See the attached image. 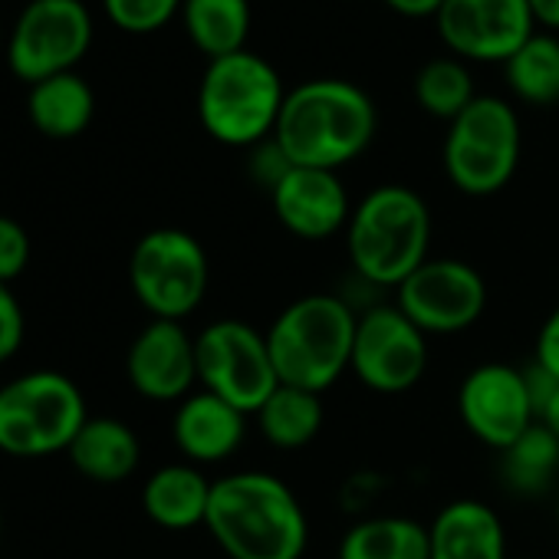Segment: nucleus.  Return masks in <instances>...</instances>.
I'll use <instances>...</instances> for the list:
<instances>
[{
	"label": "nucleus",
	"mask_w": 559,
	"mask_h": 559,
	"mask_svg": "<svg viewBox=\"0 0 559 559\" xmlns=\"http://www.w3.org/2000/svg\"><path fill=\"white\" fill-rule=\"evenodd\" d=\"M270 204L276 221L300 240L336 237L340 230H346L356 207L340 171L300 165H294L287 178L270 191Z\"/></svg>",
	"instance_id": "obj_16"
},
{
	"label": "nucleus",
	"mask_w": 559,
	"mask_h": 559,
	"mask_svg": "<svg viewBox=\"0 0 559 559\" xmlns=\"http://www.w3.org/2000/svg\"><path fill=\"white\" fill-rule=\"evenodd\" d=\"M90 421L80 385L53 369H37L0 385V451L8 457H50L70 451Z\"/></svg>",
	"instance_id": "obj_6"
},
{
	"label": "nucleus",
	"mask_w": 559,
	"mask_h": 559,
	"mask_svg": "<svg viewBox=\"0 0 559 559\" xmlns=\"http://www.w3.org/2000/svg\"><path fill=\"white\" fill-rule=\"evenodd\" d=\"M93 112H96V96L90 83L76 76L73 70L31 86L27 116L34 129L50 139H73L86 132V126L93 122Z\"/></svg>",
	"instance_id": "obj_21"
},
{
	"label": "nucleus",
	"mask_w": 559,
	"mask_h": 559,
	"mask_svg": "<svg viewBox=\"0 0 559 559\" xmlns=\"http://www.w3.org/2000/svg\"><path fill=\"white\" fill-rule=\"evenodd\" d=\"M284 103V80L273 63L250 50L207 60L198 86V119L204 132L230 148H253L273 139Z\"/></svg>",
	"instance_id": "obj_5"
},
{
	"label": "nucleus",
	"mask_w": 559,
	"mask_h": 559,
	"mask_svg": "<svg viewBox=\"0 0 559 559\" xmlns=\"http://www.w3.org/2000/svg\"><path fill=\"white\" fill-rule=\"evenodd\" d=\"M435 27L451 57L464 63H507L536 34L526 0H444Z\"/></svg>",
	"instance_id": "obj_13"
},
{
	"label": "nucleus",
	"mask_w": 559,
	"mask_h": 559,
	"mask_svg": "<svg viewBox=\"0 0 559 559\" xmlns=\"http://www.w3.org/2000/svg\"><path fill=\"white\" fill-rule=\"evenodd\" d=\"M428 369V336L395 307L376 304L359 313L349 372L379 395H399L421 382Z\"/></svg>",
	"instance_id": "obj_12"
},
{
	"label": "nucleus",
	"mask_w": 559,
	"mask_h": 559,
	"mask_svg": "<svg viewBox=\"0 0 559 559\" xmlns=\"http://www.w3.org/2000/svg\"><path fill=\"white\" fill-rule=\"evenodd\" d=\"M204 530L227 559H304L310 543L300 497L270 471L217 477Z\"/></svg>",
	"instance_id": "obj_1"
},
{
	"label": "nucleus",
	"mask_w": 559,
	"mask_h": 559,
	"mask_svg": "<svg viewBox=\"0 0 559 559\" xmlns=\"http://www.w3.org/2000/svg\"><path fill=\"white\" fill-rule=\"evenodd\" d=\"M346 250L362 284L376 290H399L431 250L428 201L408 185L372 188L353 207Z\"/></svg>",
	"instance_id": "obj_3"
},
{
	"label": "nucleus",
	"mask_w": 559,
	"mask_h": 559,
	"mask_svg": "<svg viewBox=\"0 0 559 559\" xmlns=\"http://www.w3.org/2000/svg\"><path fill=\"white\" fill-rule=\"evenodd\" d=\"M70 461L73 467L96 484H122L126 477L135 474L139 461H142V444L139 435L109 415H99L80 428V435L70 444Z\"/></svg>",
	"instance_id": "obj_20"
},
{
	"label": "nucleus",
	"mask_w": 559,
	"mask_h": 559,
	"mask_svg": "<svg viewBox=\"0 0 559 559\" xmlns=\"http://www.w3.org/2000/svg\"><path fill=\"white\" fill-rule=\"evenodd\" d=\"M260 435L280 448V451H300L307 448L326 421L323 395L294 389V385H276V392L263 402V408L253 415Z\"/></svg>",
	"instance_id": "obj_22"
},
{
	"label": "nucleus",
	"mask_w": 559,
	"mask_h": 559,
	"mask_svg": "<svg viewBox=\"0 0 559 559\" xmlns=\"http://www.w3.org/2000/svg\"><path fill=\"white\" fill-rule=\"evenodd\" d=\"M520 119L500 96H477L444 135L448 181L467 198H490L510 185L520 165Z\"/></svg>",
	"instance_id": "obj_7"
},
{
	"label": "nucleus",
	"mask_w": 559,
	"mask_h": 559,
	"mask_svg": "<svg viewBox=\"0 0 559 559\" xmlns=\"http://www.w3.org/2000/svg\"><path fill=\"white\" fill-rule=\"evenodd\" d=\"M500 477L513 493H546L559 477V438L533 421L516 441L500 451Z\"/></svg>",
	"instance_id": "obj_25"
},
{
	"label": "nucleus",
	"mask_w": 559,
	"mask_h": 559,
	"mask_svg": "<svg viewBox=\"0 0 559 559\" xmlns=\"http://www.w3.org/2000/svg\"><path fill=\"white\" fill-rule=\"evenodd\" d=\"M294 168V162L287 158V152L276 145V139H266L260 145L250 148V162H247V171L253 178L257 188H263L266 194L287 178V171Z\"/></svg>",
	"instance_id": "obj_30"
},
{
	"label": "nucleus",
	"mask_w": 559,
	"mask_h": 559,
	"mask_svg": "<svg viewBox=\"0 0 559 559\" xmlns=\"http://www.w3.org/2000/svg\"><path fill=\"white\" fill-rule=\"evenodd\" d=\"M90 44L93 17L83 0H31L11 31L8 63L14 76L34 86L70 73L86 57Z\"/></svg>",
	"instance_id": "obj_10"
},
{
	"label": "nucleus",
	"mask_w": 559,
	"mask_h": 559,
	"mask_svg": "<svg viewBox=\"0 0 559 559\" xmlns=\"http://www.w3.org/2000/svg\"><path fill=\"white\" fill-rule=\"evenodd\" d=\"M129 284L152 320H188L211 284L201 240L181 227H155L132 247Z\"/></svg>",
	"instance_id": "obj_8"
},
{
	"label": "nucleus",
	"mask_w": 559,
	"mask_h": 559,
	"mask_svg": "<svg viewBox=\"0 0 559 559\" xmlns=\"http://www.w3.org/2000/svg\"><path fill=\"white\" fill-rule=\"evenodd\" d=\"M457 415L480 444L503 451L536 421L526 372L507 362L474 366L457 389Z\"/></svg>",
	"instance_id": "obj_14"
},
{
	"label": "nucleus",
	"mask_w": 559,
	"mask_h": 559,
	"mask_svg": "<svg viewBox=\"0 0 559 559\" xmlns=\"http://www.w3.org/2000/svg\"><path fill=\"white\" fill-rule=\"evenodd\" d=\"M556 526H559V493H556Z\"/></svg>",
	"instance_id": "obj_36"
},
{
	"label": "nucleus",
	"mask_w": 559,
	"mask_h": 559,
	"mask_svg": "<svg viewBox=\"0 0 559 559\" xmlns=\"http://www.w3.org/2000/svg\"><path fill=\"white\" fill-rule=\"evenodd\" d=\"M503 80L520 103L556 106L559 103V40L552 34H533L503 63Z\"/></svg>",
	"instance_id": "obj_26"
},
{
	"label": "nucleus",
	"mask_w": 559,
	"mask_h": 559,
	"mask_svg": "<svg viewBox=\"0 0 559 559\" xmlns=\"http://www.w3.org/2000/svg\"><path fill=\"white\" fill-rule=\"evenodd\" d=\"M31 263V237L24 224L14 217L0 214V284L11 287V280H17Z\"/></svg>",
	"instance_id": "obj_29"
},
{
	"label": "nucleus",
	"mask_w": 559,
	"mask_h": 559,
	"mask_svg": "<svg viewBox=\"0 0 559 559\" xmlns=\"http://www.w3.org/2000/svg\"><path fill=\"white\" fill-rule=\"evenodd\" d=\"M536 421L549 431V435H556L559 438V382L552 385V392L543 399V405L536 408Z\"/></svg>",
	"instance_id": "obj_34"
},
{
	"label": "nucleus",
	"mask_w": 559,
	"mask_h": 559,
	"mask_svg": "<svg viewBox=\"0 0 559 559\" xmlns=\"http://www.w3.org/2000/svg\"><path fill=\"white\" fill-rule=\"evenodd\" d=\"M533 362L546 376H552L559 382V307L543 320V326L536 333V356H533Z\"/></svg>",
	"instance_id": "obj_32"
},
{
	"label": "nucleus",
	"mask_w": 559,
	"mask_h": 559,
	"mask_svg": "<svg viewBox=\"0 0 559 559\" xmlns=\"http://www.w3.org/2000/svg\"><path fill=\"white\" fill-rule=\"evenodd\" d=\"M247 418L230 402L198 389L178 402L171 438L188 464H221L237 454L247 438Z\"/></svg>",
	"instance_id": "obj_17"
},
{
	"label": "nucleus",
	"mask_w": 559,
	"mask_h": 559,
	"mask_svg": "<svg viewBox=\"0 0 559 559\" xmlns=\"http://www.w3.org/2000/svg\"><path fill=\"white\" fill-rule=\"evenodd\" d=\"M126 372L148 402H181L198 385L194 336L175 320H152L129 346Z\"/></svg>",
	"instance_id": "obj_15"
},
{
	"label": "nucleus",
	"mask_w": 559,
	"mask_h": 559,
	"mask_svg": "<svg viewBox=\"0 0 559 559\" xmlns=\"http://www.w3.org/2000/svg\"><path fill=\"white\" fill-rule=\"evenodd\" d=\"M431 559H507V533L493 507L454 500L428 523Z\"/></svg>",
	"instance_id": "obj_18"
},
{
	"label": "nucleus",
	"mask_w": 559,
	"mask_h": 559,
	"mask_svg": "<svg viewBox=\"0 0 559 559\" xmlns=\"http://www.w3.org/2000/svg\"><path fill=\"white\" fill-rule=\"evenodd\" d=\"M395 307L425 336H454L484 317L487 284L467 260L428 257L395 290Z\"/></svg>",
	"instance_id": "obj_11"
},
{
	"label": "nucleus",
	"mask_w": 559,
	"mask_h": 559,
	"mask_svg": "<svg viewBox=\"0 0 559 559\" xmlns=\"http://www.w3.org/2000/svg\"><path fill=\"white\" fill-rule=\"evenodd\" d=\"M526 4H530V11H533L536 27L559 31V0H526Z\"/></svg>",
	"instance_id": "obj_35"
},
{
	"label": "nucleus",
	"mask_w": 559,
	"mask_h": 559,
	"mask_svg": "<svg viewBox=\"0 0 559 559\" xmlns=\"http://www.w3.org/2000/svg\"><path fill=\"white\" fill-rule=\"evenodd\" d=\"M24 333H27L24 307L8 284H0V366L21 353Z\"/></svg>",
	"instance_id": "obj_31"
},
{
	"label": "nucleus",
	"mask_w": 559,
	"mask_h": 559,
	"mask_svg": "<svg viewBox=\"0 0 559 559\" xmlns=\"http://www.w3.org/2000/svg\"><path fill=\"white\" fill-rule=\"evenodd\" d=\"M359 313L346 297L307 294L280 310L266 330V349L280 385L323 395L353 366Z\"/></svg>",
	"instance_id": "obj_4"
},
{
	"label": "nucleus",
	"mask_w": 559,
	"mask_h": 559,
	"mask_svg": "<svg viewBox=\"0 0 559 559\" xmlns=\"http://www.w3.org/2000/svg\"><path fill=\"white\" fill-rule=\"evenodd\" d=\"M480 93L474 90V76L467 70L464 60L457 57H435L428 60L418 76H415V103L441 119V122H454Z\"/></svg>",
	"instance_id": "obj_27"
},
{
	"label": "nucleus",
	"mask_w": 559,
	"mask_h": 559,
	"mask_svg": "<svg viewBox=\"0 0 559 559\" xmlns=\"http://www.w3.org/2000/svg\"><path fill=\"white\" fill-rule=\"evenodd\" d=\"M181 24L207 60L240 53L250 37V0H185Z\"/></svg>",
	"instance_id": "obj_23"
},
{
	"label": "nucleus",
	"mask_w": 559,
	"mask_h": 559,
	"mask_svg": "<svg viewBox=\"0 0 559 559\" xmlns=\"http://www.w3.org/2000/svg\"><path fill=\"white\" fill-rule=\"evenodd\" d=\"M444 0H385V8H392L402 17H435Z\"/></svg>",
	"instance_id": "obj_33"
},
{
	"label": "nucleus",
	"mask_w": 559,
	"mask_h": 559,
	"mask_svg": "<svg viewBox=\"0 0 559 559\" xmlns=\"http://www.w3.org/2000/svg\"><path fill=\"white\" fill-rule=\"evenodd\" d=\"M214 480L201 474L198 464H165L142 487V507L162 530L204 526L211 507Z\"/></svg>",
	"instance_id": "obj_19"
},
{
	"label": "nucleus",
	"mask_w": 559,
	"mask_h": 559,
	"mask_svg": "<svg viewBox=\"0 0 559 559\" xmlns=\"http://www.w3.org/2000/svg\"><path fill=\"white\" fill-rule=\"evenodd\" d=\"M340 559H431L428 526L412 516H366L340 543Z\"/></svg>",
	"instance_id": "obj_24"
},
{
	"label": "nucleus",
	"mask_w": 559,
	"mask_h": 559,
	"mask_svg": "<svg viewBox=\"0 0 559 559\" xmlns=\"http://www.w3.org/2000/svg\"><path fill=\"white\" fill-rule=\"evenodd\" d=\"M198 385L243 415H257L276 392L280 379L266 349V336L243 320H214L194 336Z\"/></svg>",
	"instance_id": "obj_9"
},
{
	"label": "nucleus",
	"mask_w": 559,
	"mask_h": 559,
	"mask_svg": "<svg viewBox=\"0 0 559 559\" xmlns=\"http://www.w3.org/2000/svg\"><path fill=\"white\" fill-rule=\"evenodd\" d=\"M376 129L379 109L372 96L349 80L326 76L287 90L273 139L300 168L340 171L366 155Z\"/></svg>",
	"instance_id": "obj_2"
},
{
	"label": "nucleus",
	"mask_w": 559,
	"mask_h": 559,
	"mask_svg": "<svg viewBox=\"0 0 559 559\" xmlns=\"http://www.w3.org/2000/svg\"><path fill=\"white\" fill-rule=\"evenodd\" d=\"M185 0H103L106 17L129 34H155L181 14Z\"/></svg>",
	"instance_id": "obj_28"
}]
</instances>
